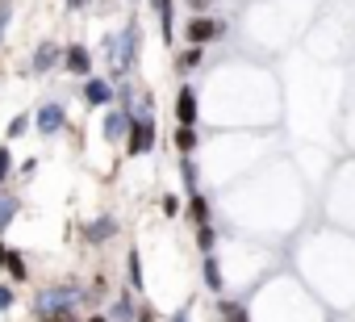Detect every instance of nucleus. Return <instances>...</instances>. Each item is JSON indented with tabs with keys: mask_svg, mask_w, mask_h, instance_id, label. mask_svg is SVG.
Returning a JSON list of instances; mask_svg holds the SVG:
<instances>
[{
	"mask_svg": "<svg viewBox=\"0 0 355 322\" xmlns=\"http://www.w3.org/2000/svg\"><path fill=\"white\" fill-rule=\"evenodd\" d=\"M84 305V289L80 285H51L34 293V318H51L59 310H80Z\"/></svg>",
	"mask_w": 355,
	"mask_h": 322,
	"instance_id": "f257e3e1",
	"label": "nucleus"
},
{
	"mask_svg": "<svg viewBox=\"0 0 355 322\" xmlns=\"http://www.w3.org/2000/svg\"><path fill=\"white\" fill-rule=\"evenodd\" d=\"M130 126H134V113H130L125 105H109L105 117H101V138H105L109 146H117V142L130 138Z\"/></svg>",
	"mask_w": 355,
	"mask_h": 322,
	"instance_id": "f03ea898",
	"label": "nucleus"
},
{
	"mask_svg": "<svg viewBox=\"0 0 355 322\" xmlns=\"http://www.w3.org/2000/svg\"><path fill=\"white\" fill-rule=\"evenodd\" d=\"M222 34H226V22H218V17H189L184 22V42L189 46H209Z\"/></svg>",
	"mask_w": 355,
	"mask_h": 322,
	"instance_id": "7ed1b4c3",
	"label": "nucleus"
},
{
	"mask_svg": "<svg viewBox=\"0 0 355 322\" xmlns=\"http://www.w3.org/2000/svg\"><path fill=\"white\" fill-rule=\"evenodd\" d=\"M171 117H175V126H197V121H201V105H197V88H193V84H180Z\"/></svg>",
	"mask_w": 355,
	"mask_h": 322,
	"instance_id": "20e7f679",
	"label": "nucleus"
},
{
	"mask_svg": "<svg viewBox=\"0 0 355 322\" xmlns=\"http://www.w3.org/2000/svg\"><path fill=\"white\" fill-rule=\"evenodd\" d=\"M80 96H84V105H92V109H109V105L117 101V88H113L109 80H101V76H88V80L80 84Z\"/></svg>",
	"mask_w": 355,
	"mask_h": 322,
	"instance_id": "39448f33",
	"label": "nucleus"
},
{
	"mask_svg": "<svg viewBox=\"0 0 355 322\" xmlns=\"http://www.w3.org/2000/svg\"><path fill=\"white\" fill-rule=\"evenodd\" d=\"M155 146V117H134L130 138H125V155H150Z\"/></svg>",
	"mask_w": 355,
	"mask_h": 322,
	"instance_id": "423d86ee",
	"label": "nucleus"
},
{
	"mask_svg": "<svg viewBox=\"0 0 355 322\" xmlns=\"http://www.w3.org/2000/svg\"><path fill=\"white\" fill-rule=\"evenodd\" d=\"M34 130H38V134H46V138H51V134H59V130H67V109H63L59 101H46V105L34 113Z\"/></svg>",
	"mask_w": 355,
	"mask_h": 322,
	"instance_id": "0eeeda50",
	"label": "nucleus"
},
{
	"mask_svg": "<svg viewBox=\"0 0 355 322\" xmlns=\"http://www.w3.org/2000/svg\"><path fill=\"white\" fill-rule=\"evenodd\" d=\"M63 67H67L71 76L88 80V76H92V51H88L84 42H71V46H63Z\"/></svg>",
	"mask_w": 355,
	"mask_h": 322,
	"instance_id": "6e6552de",
	"label": "nucleus"
},
{
	"mask_svg": "<svg viewBox=\"0 0 355 322\" xmlns=\"http://www.w3.org/2000/svg\"><path fill=\"white\" fill-rule=\"evenodd\" d=\"M109 239H117V218H113V214H101V218L84 222V243H92V247H105Z\"/></svg>",
	"mask_w": 355,
	"mask_h": 322,
	"instance_id": "1a4fd4ad",
	"label": "nucleus"
},
{
	"mask_svg": "<svg viewBox=\"0 0 355 322\" xmlns=\"http://www.w3.org/2000/svg\"><path fill=\"white\" fill-rule=\"evenodd\" d=\"M59 63H63V46H55V42H38V51H34V59H30V71L46 76V71L59 67Z\"/></svg>",
	"mask_w": 355,
	"mask_h": 322,
	"instance_id": "9d476101",
	"label": "nucleus"
},
{
	"mask_svg": "<svg viewBox=\"0 0 355 322\" xmlns=\"http://www.w3.org/2000/svg\"><path fill=\"white\" fill-rule=\"evenodd\" d=\"M201 280H205V289H209L214 297H222V293H226V272H222V264H218V251L201 260Z\"/></svg>",
	"mask_w": 355,
	"mask_h": 322,
	"instance_id": "9b49d317",
	"label": "nucleus"
},
{
	"mask_svg": "<svg viewBox=\"0 0 355 322\" xmlns=\"http://www.w3.org/2000/svg\"><path fill=\"white\" fill-rule=\"evenodd\" d=\"M134 314H138L134 289H121V293L113 297V305H109V318H113V322H134Z\"/></svg>",
	"mask_w": 355,
	"mask_h": 322,
	"instance_id": "f8f14e48",
	"label": "nucleus"
},
{
	"mask_svg": "<svg viewBox=\"0 0 355 322\" xmlns=\"http://www.w3.org/2000/svg\"><path fill=\"white\" fill-rule=\"evenodd\" d=\"M17 214H21V197H17V193H9L5 185H0V235H5V230L17 222Z\"/></svg>",
	"mask_w": 355,
	"mask_h": 322,
	"instance_id": "ddd939ff",
	"label": "nucleus"
},
{
	"mask_svg": "<svg viewBox=\"0 0 355 322\" xmlns=\"http://www.w3.org/2000/svg\"><path fill=\"white\" fill-rule=\"evenodd\" d=\"M171 146L180 151V159H184V155H197V146H201V134H197V126H175V134H171Z\"/></svg>",
	"mask_w": 355,
	"mask_h": 322,
	"instance_id": "4468645a",
	"label": "nucleus"
},
{
	"mask_svg": "<svg viewBox=\"0 0 355 322\" xmlns=\"http://www.w3.org/2000/svg\"><path fill=\"white\" fill-rule=\"evenodd\" d=\"M214 314H218V322H251L247 305H243V301H230V297H218Z\"/></svg>",
	"mask_w": 355,
	"mask_h": 322,
	"instance_id": "2eb2a0df",
	"label": "nucleus"
},
{
	"mask_svg": "<svg viewBox=\"0 0 355 322\" xmlns=\"http://www.w3.org/2000/svg\"><path fill=\"white\" fill-rule=\"evenodd\" d=\"M150 9L159 17V30H163V42L175 38V13H171V0H150Z\"/></svg>",
	"mask_w": 355,
	"mask_h": 322,
	"instance_id": "dca6fc26",
	"label": "nucleus"
},
{
	"mask_svg": "<svg viewBox=\"0 0 355 322\" xmlns=\"http://www.w3.org/2000/svg\"><path fill=\"white\" fill-rule=\"evenodd\" d=\"M189 222H193V226H209V222H214V218H209V197H205V193H193V197H189Z\"/></svg>",
	"mask_w": 355,
	"mask_h": 322,
	"instance_id": "f3484780",
	"label": "nucleus"
},
{
	"mask_svg": "<svg viewBox=\"0 0 355 322\" xmlns=\"http://www.w3.org/2000/svg\"><path fill=\"white\" fill-rule=\"evenodd\" d=\"M5 272L13 276V285H26V280H30V264H26V255H21L17 247H13L9 260H5Z\"/></svg>",
	"mask_w": 355,
	"mask_h": 322,
	"instance_id": "a211bd4d",
	"label": "nucleus"
},
{
	"mask_svg": "<svg viewBox=\"0 0 355 322\" xmlns=\"http://www.w3.org/2000/svg\"><path fill=\"white\" fill-rule=\"evenodd\" d=\"M125 272H130V285H125V289L142 293V285H146V280H142V255H138V251H130V255H125Z\"/></svg>",
	"mask_w": 355,
	"mask_h": 322,
	"instance_id": "6ab92c4d",
	"label": "nucleus"
},
{
	"mask_svg": "<svg viewBox=\"0 0 355 322\" xmlns=\"http://www.w3.org/2000/svg\"><path fill=\"white\" fill-rule=\"evenodd\" d=\"M201 59H205V46H189V51L175 55V67H180V71H193V67H201Z\"/></svg>",
	"mask_w": 355,
	"mask_h": 322,
	"instance_id": "aec40b11",
	"label": "nucleus"
},
{
	"mask_svg": "<svg viewBox=\"0 0 355 322\" xmlns=\"http://www.w3.org/2000/svg\"><path fill=\"white\" fill-rule=\"evenodd\" d=\"M180 176H184V193L193 197V193H201V185H197V164H193V155H184L180 159Z\"/></svg>",
	"mask_w": 355,
	"mask_h": 322,
	"instance_id": "412c9836",
	"label": "nucleus"
},
{
	"mask_svg": "<svg viewBox=\"0 0 355 322\" xmlns=\"http://www.w3.org/2000/svg\"><path fill=\"white\" fill-rule=\"evenodd\" d=\"M30 130H34V113H17V117H13V121L5 126L9 142H13V138H21V134H30Z\"/></svg>",
	"mask_w": 355,
	"mask_h": 322,
	"instance_id": "4be33fe9",
	"label": "nucleus"
},
{
	"mask_svg": "<svg viewBox=\"0 0 355 322\" xmlns=\"http://www.w3.org/2000/svg\"><path fill=\"white\" fill-rule=\"evenodd\" d=\"M197 247H201L205 255L218 251V226H214V222H209V226H197Z\"/></svg>",
	"mask_w": 355,
	"mask_h": 322,
	"instance_id": "5701e85b",
	"label": "nucleus"
},
{
	"mask_svg": "<svg viewBox=\"0 0 355 322\" xmlns=\"http://www.w3.org/2000/svg\"><path fill=\"white\" fill-rule=\"evenodd\" d=\"M17 305V285H0V314H9Z\"/></svg>",
	"mask_w": 355,
	"mask_h": 322,
	"instance_id": "b1692460",
	"label": "nucleus"
},
{
	"mask_svg": "<svg viewBox=\"0 0 355 322\" xmlns=\"http://www.w3.org/2000/svg\"><path fill=\"white\" fill-rule=\"evenodd\" d=\"M13 176V151L9 146H0V185H5Z\"/></svg>",
	"mask_w": 355,
	"mask_h": 322,
	"instance_id": "393cba45",
	"label": "nucleus"
},
{
	"mask_svg": "<svg viewBox=\"0 0 355 322\" xmlns=\"http://www.w3.org/2000/svg\"><path fill=\"white\" fill-rule=\"evenodd\" d=\"M134 322H159V310H155V301H138V314H134Z\"/></svg>",
	"mask_w": 355,
	"mask_h": 322,
	"instance_id": "a878e982",
	"label": "nucleus"
},
{
	"mask_svg": "<svg viewBox=\"0 0 355 322\" xmlns=\"http://www.w3.org/2000/svg\"><path fill=\"white\" fill-rule=\"evenodd\" d=\"M163 214H167V218L180 214V197H163Z\"/></svg>",
	"mask_w": 355,
	"mask_h": 322,
	"instance_id": "bb28decb",
	"label": "nucleus"
},
{
	"mask_svg": "<svg viewBox=\"0 0 355 322\" xmlns=\"http://www.w3.org/2000/svg\"><path fill=\"white\" fill-rule=\"evenodd\" d=\"M189 318H193V305H189V301H184V305H180V310H175V314H171V318H167V322H189Z\"/></svg>",
	"mask_w": 355,
	"mask_h": 322,
	"instance_id": "cd10ccee",
	"label": "nucleus"
},
{
	"mask_svg": "<svg viewBox=\"0 0 355 322\" xmlns=\"http://www.w3.org/2000/svg\"><path fill=\"white\" fill-rule=\"evenodd\" d=\"M184 5H189L193 13H205V9H214V5H218V0H184Z\"/></svg>",
	"mask_w": 355,
	"mask_h": 322,
	"instance_id": "c85d7f7f",
	"label": "nucleus"
},
{
	"mask_svg": "<svg viewBox=\"0 0 355 322\" xmlns=\"http://www.w3.org/2000/svg\"><path fill=\"white\" fill-rule=\"evenodd\" d=\"M9 251H13V247H9L5 239H0V268H5V260H9Z\"/></svg>",
	"mask_w": 355,
	"mask_h": 322,
	"instance_id": "c756f323",
	"label": "nucleus"
},
{
	"mask_svg": "<svg viewBox=\"0 0 355 322\" xmlns=\"http://www.w3.org/2000/svg\"><path fill=\"white\" fill-rule=\"evenodd\" d=\"M67 9H71V13H80V9H88V0H67Z\"/></svg>",
	"mask_w": 355,
	"mask_h": 322,
	"instance_id": "7c9ffc66",
	"label": "nucleus"
},
{
	"mask_svg": "<svg viewBox=\"0 0 355 322\" xmlns=\"http://www.w3.org/2000/svg\"><path fill=\"white\" fill-rule=\"evenodd\" d=\"M84 322H113V318H109V314H88Z\"/></svg>",
	"mask_w": 355,
	"mask_h": 322,
	"instance_id": "2f4dec72",
	"label": "nucleus"
}]
</instances>
